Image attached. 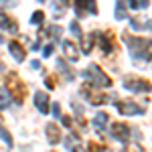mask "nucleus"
Instances as JSON below:
<instances>
[{"label": "nucleus", "mask_w": 152, "mask_h": 152, "mask_svg": "<svg viewBox=\"0 0 152 152\" xmlns=\"http://www.w3.org/2000/svg\"><path fill=\"white\" fill-rule=\"evenodd\" d=\"M8 87L12 89V94H14V95L18 94V102H23V99H24V85L18 81L14 75H10V77H8Z\"/></svg>", "instance_id": "f257e3e1"}, {"label": "nucleus", "mask_w": 152, "mask_h": 152, "mask_svg": "<svg viewBox=\"0 0 152 152\" xmlns=\"http://www.w3.org/2000/svg\"><path fill=\"white\" fill-rule=\"evenodd\" d=\"M89 71L94 73V79H95L97 83H99V85H110V83H112V79H110V77H105V75H104V71H102V69H97L95 65H91V67H89Z\"/></svg>", "instance_id": "f03ea898"}, {"label": "nucleus", "mask_w": 152, "mask_h": 152, "mask_svg": "<svg viewBox=\"0 0 152 152\" xmlns=\"http://www.w3.org/2000/svg\"><path fill=\"white\" fill-rule=\"evenodd\" d=\"M118 107H120V112H122V114H142L140 107H138L136 104H130V102H120Z\"/></svg>", "instance_id": "7ed1b4c3"}, {"label": "nucleus", "mask_w": 152, "mask_h": 152, "mask_svg": "<svg viewBox=\"0 0 152 152\" xmlns=\"http://www.w3.org/2000/svg\"><path fill=\"white\" fill-rule=\"evenodd\" d=\"M35 102H37V107L41 110V112H49V95L43 94V91H39L35 95Z\"/></svg>", "instance_id": "20e7f679"}, {"label": "nucleus", "mask_w": 152, "mask_h": 152, "mask_svg": "<svg viewBox=\"0 0 152 152\" xmlns=\"http://www.w3.org/2000/svg\"><path fill=\"white\" fill-rule=\"evenodd\" d=\"M63 49H65V53H67V57H69L71 61H77V57H79V51H77V47H75V43H71V41H65Z\"/></svg>", "instance_id": "39448f33"}, {"label": "nucleus", "mask_w": 152, "mask_h": 152, "mask_svg": "<svg viewBox=\"0 0 152 152\" xmlns=\"http://www.w3.org/2000/svg\"><path fill=\"white\" fill-rule=\"evenodd\" d=\"M114 136H118L120 140H126L130 136V128L124 124H114Z\"/></svg>", "instance_id": "423d86ee"}, {"label": "nucleus", "mask_w": 152, "mask_h": 152, "mask_svg": "<svg viewBox=\"0 0 152 152\" xmlns=\"http://www.w3.org/2000/svg\"><path fill=\"white\" fill-rule=\"evenodd\" d=\"M10 53L14 55V57L18 59V61H23L24 59V51H23V47L20 45H16V43H10Z\"/></svg>", "instance_id": "0eeeda50"}, {"label": "nucleus", "mask_w": 152, "mask_h": 152, "mask_svg": "<svg viewBox=\"0 0 152 152\" xmlns=\"http://www.w3.org/2000/svg\"><path fill=\"white\" fill-rule=\"evenodd\" d=\"M47 134H49V138H51V142H59V140H61L59 128H57V126H53V124H51V126L47 128Z\"/></svg>", "instance_id": "6e6552de"}, {"label": "nucleus", "mask_w": 152, "mask_h": 152, "mask_svg": "<svg viewBox=\"0 0 152 152\" xmlns=\"http://www.w3.org/2000/svg\"><path fill=\"white\" fill-rule=\"evenodd\" d=\"M126 85L128 87H134V89H148L150 87L146 81H126Z\"/></svg>", "instance_id": "1a4fd4ad"}, {"label": "nucleus", "mask_w": 152, "mask_h": 152, "mask_svg": "<svg viewBox=\"0 0 152 152\" xmlns=\"http://www.w3.org/2000/svg\"><path fill=\"white\" fill-rule=\"evenodd\" d=\"M105 122H107V116H105V114H97L95 124H97V126H105Z\"/></svg>", "instance_id": "9d476101"}, {"label": "nucleus", "mask_w": 152, "mask_h": 152, "mask_svg": "<svg viewBox=\"0 0 152 152\" xmlns=\"http://www.w3.org/2000/svg\"><path fill=\"white\" fill-rule=\"evenodd\" d=\"M0 105H2V107L8 105V95L4 94V91H0Z\"/></svg>", "instance_id": "9b49d317"}, {"label": "nucleus", "mask_w": 152, "mask_h": 152, "mask_svg": "<svg viewBox=\"0 0 152 152\" xmlns=\"http://www.w3.org/2000/svg\"><path fill=\"white\" fill-rule=\"evenodd\" d=\"M128 152H144V150H142V148L138 146V144H132V146L128 148Z\"/></svg>", "instance_id": "f8f14e48"}, {"label": "nucleus", "mask_w": 152, "mask_h": 152, "mask_svg": "<svg viewBox=\"0 0 152 152\" xmlns=\"http://www.w3.org/2000/svg\"><path fill=\"white\" fill-rule=\"evenodd\" d=\"M33 20H35V23H41V20H43V12H37L35 16H33Z\"/></svg>", "instance_id": "ddd939ff"}, {"label": "nucleus", "mask_w": 152, "mask_h": 152, "mask_svg": "<svg viewBox=\"0 0 152 152\" xmlns=\"http://www.w3.org/2000/svg\"><path fill=\"white\" fill-rule=\"evenodd\" d=\"M91 150H94V152H107V150H104V148H99V150H97V146H95V144L91 146Z\"/></svg>", "instance_id": "4468645a"}]
</instances>
